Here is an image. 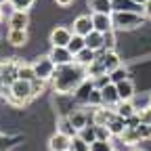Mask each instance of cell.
Returning <instances> with one entry per match:
<instances>
[{"instance_id":"obj_1","label":"cell","mask_w":151,"mask_h":151,"mask_svg":"<svg viewBox=\"0 0 151 151\" xmlns=\"http://www.w3.org/2000/svg\"><path fill=\"white\" fill-rule=\"evenodd\" d=\"M86 78H88V73H86L84 67H80L78 63H69V65H63V67H57L55 78L50 82L55 86V92H59V94H73L76 88H78Z\"/></svg>"},{"instance_id":"obj_2","label":"cell","mask_w":151,"mask_h":151,"mask_svg":"<svg viewBox=\"0 0 151 151\" xmlns=\"http://www.w3.org/2000/svg\"><path fill=\"white\" fill-rule=\"evenodd\" d=\"M6 99L13 105H25L29 99H34V92H32V82L27 80H15L9 88H6Z\"/></svg>"},{"instance_id":"obj_3","label":"cell","mask_w":151,"mask_h":151,"mask_svg":"<svg viewBox=\"0 0 151 151\" xmlns=\"http://www.w3.org/2000/svg\"><path fill=\"white\" fill-rule=\"evenodd\" d=\"M113 19V29H137L145 23V15L143 13H132V11H124V13H111Z\"/></svg>"},{"instance_id":"obj_4","label":"cell","mask_w":151,"mask_h":151,"mask_svg":"<svg viewBox=\"0 0 151 151\" xmlns=\"http://www.w3.org/2000/svg\"><path fill=\"white\" fill-rule=\"evenodd\" d=\"M32 65H34V71H36V78H38V80L48 82V80H52V78H55L57 65L52 63V59H50L48 55H46V57H38V59H36Z\"/></svg>"},{"instance_id":"obj_5","label":"cell","mask_w":151,"mask_h":151,"mask_svg":"<svg viewBox=\"0 0 151 151\" xmlns=\"http://www.w3.org/2000/svg\"><path fill=\"white\" fill-rule=\"evenodd\" d=\"M48 57L52 59V63H55L57 67H63V65L76 63V57L69 52V48H67V46H52V48H50V52H48Z\"/></svg>"},{"instance_id":"obj_6","label":"cell","mask_w":151,"mask_h":151,"mask_svg":"<svg viewBox=\"0 0 151 151\" xmlns=\"http://www.w3.org/2000/svg\"><path fill=\"white\" fill-rule=\"evenodd\" d=\"M73 38V29L65 25H57L50 32V46H67Z\"/></svg>"},{"instance_id":"obj_7","label":"cell","mask_w":151,"mask_h":151,"mask_svg":"<svg viewBox=\"0 0 151 151\" xmlns=\"http://www.w3.org/2000/svg\"><path fill=\"white\" fill-rule=\"evenodd\" d=\"M113 118H116V111L109 109V107H105V105L94 107V109H92V113H90V120H92V124H94V126H107Z\"/></svg>"},{"instance_id":"obj_8","label":"cell","mask_w":151,"mask_h":151,"mask_svg":"<svg viewBox=\"0 0 151 151\" xmlns=\"http://www.w3.org/2000/svg\"><path fill=\"white\" fill-rule=\"evenodd\" d=\"M101 97H103V105L109 109H116L120 103V94H118V86L116 84H107L105 88H101Z\"/></svg>"},{"instance_id":"obj_9","label":"cell","mask_w":151,"mask_h":151,"mask_svg":"<svg viewBox=\"0 0 151 151\" xmlns=\"http://www.w3.org/2000/svg\"><path fill=\"white\" fill-rule=\"evenodd\" d=\"M92 90H94V82H92V78H86L78 88H76L73 99L78 101V103H82V105H88V99H90Z\"/></svg>"},{"instance_id":"obj_10","label":"cell","mask_w":151,"mask_h":151,"mask_svg":"<svg viewBox=\"0 0 151 151\" xmlns=\"http://www.w3.org/2000/svg\"><path fill=\"white\" fill-rule=\"evenodd\" d=\"M48 149L50 151H69L71 149V137L63 134V132H55L48 141Z\"/></svg>"},{"instance_id":"obj_11","label":"cell","mask_w":151,"mask_h":151,"mask_svg":"<svg viewBox=\"0 0 151 151\" xmlns=\"http://www.w3.org/2000/svg\"><path fill=\"white\" fill-rule=\"evenodd\" d=\"M17 67H19V61H4L2 63V76H0V82H2L4 86H11L15 80H19Z\"/></svg>"},{"instance_id":"obj_12","label":"cell","mask_w":151,"mask_h":151,"mask_svg":"<svg viewBox=\"0 0 151 151\" xmlns=\"http://www.w3.org/2000/svg\"><path fill=\"white\" fill-rule=\"evenodd\" d=\"M92 25H94V29H97V32L107 34V32L113 29V19H111V15H107V13H92Z\"/></svg>"},{"instance_id":"obj_13","label":"cell","mask_w":151,"mask_h":151,"mask_svg":"<svg viewBox=\"0 0 151 151\" xmlns=\"http://www.w3.org/2000/svg\"><path fill=\"white\" fill-rule=\"evenodd\" d=\"M73 34H78V36H88L94 25H92V15H80L78 19L73 21Z\"/></svg>"},{"instance_id":"obj_14","label":"cell","mask_w":151,"mask_h":151,"mask_svg":"<svg viewBox=\"0 0 151 151\" xmlns=\"http://www.w3.org/2000/svg\"><path fill=\"white\" fill-rule=\"evenodd\" d=\"M29 17L27 11H13L9 17V29H27Z\"/></svg>"},{"instance_id":"obj_15","label":"cell","mask_w":151,"mask_h":151,"mask_svg":"<svg viewBox=\"0 0 151 151\" xmlns=\"http://www.w3.org/2000/svg\"><path fill=\"white\" fill-rule=\"evenodd\" d=\"M67 118H69V122L73 124V128L78 130V132H80L82 128H86L88 124H92V120H90V113H86L84 109H76V111H71Z\"/></svg>"},{"instance_id":"obj_16","label":"cell","mask_w":151,"mask_h":151,"mask_svg":"<svg viewBox=\"0 0 151 151\" xmlns=\"http://www.w3.org/2000/svg\"><path fill=\"white\" fill-rule=\"evenodd\" d=\"M99 57H101V61H103L107 73H111L113 69H118V67L122 65V61H120V57L116 55V50H103Z\"/></svg>"},{"instance_id":"obj_17","label":"cell","mask_w":151,"mask_h":151,"mask_svg":"<svg viewBox=\"0 0 151 151\" xmlns=\"http://www.w3.org/2000/svg\"><path fill=\"white\" fill-rule=\"evenodd\" d=\"M84 42H86V48H90V50H103V34L101 32H97V29H92L88 36H84Z\"/></svg>"},{"instance_id":"obj_18","label":"cell","mask_w":151,"mask_h":151,"mask_svg":"<svg viewBox=\"0 0 151 151\" xmlns=\"http://www.w3.org/2000/svg\"><path fill=\"white\" fill-rule=\"evenodd\" d=\"M99 57V52L97 50H90V48H84V50H80L78 55H76V63H78L80 67H90L92 63H94V59Z\"/></svg>"},{"instance_id":"obj_19","label":"cell","mask_w":151,"mask_h":151,"mask_svg":"<svg viewBox=\"0 0 151 151\" xmlns=\"http://www.w3.org/2000/svg\"><path fill=\"white\" fill-rule=\"evenodd\" d=\"M118 86V94H120V101H132V97H134V82H132L130 78L116 84Z\"/></svg>"},{"instance_id":"obj_20","label":"cell","mask_w":151,"mask_h":151,"mask_svg":"<svg viewBox=\"0 0 151 151\" xmlns=\"http://www.w3.org/2000/svg\"><path fill=\"white\" fill-rule=\"evenodd\" d=\"M124 13V11H132V13H143V6L132 2V0H113V13Z\"/></svg>"},{"instance_id":"obj_21","label":"cell","mask_w":151,"mask_h":151,"mask_svg":"<svg viewBox=\"0 0 151 151\" xmlns=\"http://www.w3.org/2000/svg\"><path fill=\"white\" fill-rule=\"evenodd\" d=\"M6 40L13 46H23L27 42V29H9Z\"/></svg>"},{"instance_id":"obj_22","label":"cell","mask_w":151,"mask_h":151,"mask_svg":"<svg viewBox=\"0 0 151 151\" xmlns=\"http://www.w3.org/2000/svg\"><path fill=\"white\" fill-rule=\"evenodd\" d=\"M88 6L92 9V13H113V0H88Z\"/></svg>"},{"instance_id":"obj_23","label":"cell","mask_w":151,"mask_h":151,"mask_svg":"<svg viewBox=\"0 0 151 151\" xmlns=\"http://www.w3.org/2000/svg\"><path fill=\"white\" fill-rule=\"evenodd\" d=\"M17 76H19V80H36V71H34V65L32 63H23V61H19V67H17Z\"/></svg>"},{"instance_id":"obj_24","label":"cell","mask_w":151,"mask_h":151,"mask_svg":"<svg viewBox=\"0 0 151 151\" xmlns=\"http://www.w3.org/2000/svg\"><path fill=\"white\" fill-rule=\"evenodd\" d=\"M113 111H116L120 118H124V120L132 118V116L137 113V109H134V105H132V101H120V103H118V107L113 109Z\"/></svg>"},{"instance_id":"obj_25","label":"cell","mask_w":151,"mask_h":151,"mask_svg":"<svg viewBox=\"0 0 151 151\" xmlns=\"http://www.w3.org/2000/svg\"><path fill=\"white\" fill-rule=\"evenodd\" d=\"M107 128L111 130V134H113V137H122V134H124V130H126V120L120 118L118 113H116V118H113V120L107 124Z\"/></svg>"},{"instance_id":"obj_26","label":"cell","mask_w":151,"mask_h":151,"mask_svg":"<svg viewBox=\"0 0 151 151\" xmlns=\"http://www.w3.org/2000/svg\"><path fill=\"white\" fill-rule=\"evenodd\" d=\"M57 132H63V134H67V137H71V139H73L76 134H78V130L73 128V124L69 122V118H67V116L59 120V126H57Z\"/></svg>"},{"instance_id":"obj_27","label":"cell","mask_w":151,"mask_h":151,"mask_svg":"<svg viewBox=\"0 0 151 151\" xmlns=\"http://www.w3.org/2000/svg\"><path fill=\"white\" fill-rule=\"evenodd\" d=\"M67 48H69V52L76 57L80 50H84L86 48V42H84V36H78V34H73V38H71V42L67 44Z\"/></svg>"},{"instance_id":"obj_28","label":"cell","mask_w":151,"mask_h":151,"mask_svg":"<svg viewBox=\"0 0 151 151\" xmlns=\"http://www.w3.org/2000/svg\"><path fill=\"white\" fill-rule=\"evenodd\" d=\"M128 78H130V73H128V69H126L124 65H120L118 69H113V71L109 73L111 84H120V82H124V80H128Z\"/></svg>"},{"instance_id":"obj_29","label":"cell","mask_w":151,"mask_h":151,"mask_svg":"<svg viewBox=\"0 0 151 151\" xmlns=\"http://www.w3.org/2000/svg\"><path fill=\"white\" fill-rule=\"evenodd\" d=\"M78 137L84 139L88 145H92L94 141H97V128H94V124H88L86 128H82V130L78 132Z\"/></svg>"},{"instance_id":"obj_30","label":"cell","mask_w":151,"mask_h":151,"mask_svg":"<svg viewBox=\"0 0 151 151\" xmlns=\"http://www.w3.org/2000/svg\"><path fill=\"white\" fill-rule=\"evenodd\" d=\"M36 0H9V4L13 6V11H29Z\"/></svg>"},{"instance_id":"obj_31","label":"cell","mask_w":151,"mask_h":151,"mask_svg":"<svg viewBox=\"0 0 151 151\" xmlns=\"http://www.w3.org/2000/svg\"><path fill=\"white\" fill-rule=\"evenodd\" d=\"M103 50H113L116 48V29H111L107 34H103Z\"/></svg>"},{"instance_id":"obj_32","label":"cell","mask_w":151,"mask_h":151,"mask_svg":"<svg viewBox=\"0 0 151 151\" xmlns=\"http://www.w3.org/2000/svg\"><path fill=\"white\" fill-rule=\"evenodd\" d=\"M69 151H90V145L84 141V139H80L78 134H76L73 139H71V149Z\"/></svg>"},{"instance_id":"obj_33","label":"cell","mask_w":151,"mask_h":151,"mask_svg":"<svg viewBox=\"0 0 151 151\" xmlns=\"http://www.w3.org/2000/svg\"><path fill=\"white\" fill-rule=\"evenodd\" d=\"M97 128V141H111L113 134H111V130L107 126H94Z\"/></svg>"},{"instance_id":"obj_34","label":"cell","mask_w":151,"mask_h":151,"mask_svg":"<svg viewBox=\"0 0 151 151\" xmlns=\"http://www.w3.org/2000/svg\"><path fill=\"white\" fill-rule=\"evenodd\" d=\"M90 151H113L111 141H94L90 145Z\"/></svg>"},{"instance_id":"obj_35","label":"cell","mask_w":151,"mask_h":151,"mask_svg":"<svg viewBox=\"0 0 151 151\" xmlns=\"http://www.w3.org/2000/svg\"><path fill=\"white\" fill-rule=\"evenodd\" d=\"M137 134H139L141 141L151 139V124H141V126H137Z\"/></svg>"},{"instance_id":"obj_36","label":"cell","mask_w":151,"mask_h":151,"mask_svg":"<svg viewBox=\"0 0 151 151\" xmlns=\"http://www.w3.org/2000/svg\"><path fill=\"white\" fill-rule=\"evenodd\" d=\"M92 82H94V88H105L111 80H109V73H105V76H99V78H92Z\"/></svg>"},{"instance_id":"obj_37","label":"cell","mask_w":151,"mask_h":151,"mask_svg":"<svg viewBox=\"0 0 151 151\" xmlns=\"http://www.w3.org/2000/svg\"><path fill=\"white\" fill-rule=\"evenodd\" d=\"M44 84H46L44 80H38V78H36V80H32V92H34V97H38V94L44 90Z\"/></svg>"},{"instance_id":"obj_38","label":"cell","mask_w":151,"mask_h":151,"mask_svg":"<svg viewBox=\"0 0 151 151\" xmlns=\"http://www.w3.org/2000/svg\"><path fill=\"white\" fill-rule=\"evenodd\" d=\"M137 113H139V118H141V124H151V107L141 109V111H137Z\"/></svg>"},{"instance_id":"obj_39","label":"cell","mask_w":151,"mask_h":151,"mask_svg":"<svg viewBox=\"0 0 151 151\" xmlns=\"http://www.w3.org/2000/svg\"><path fill=\"white\" fill-rule=\"evenodd\" d=\"M143 15H145V19H151V0H147L143 4Z\"/></svg>"},{"instance_id":"obj_40","label":"cell","mask_w":151,"mask_h":151,"mask_svg":"<svg viewBox=\"0 0 151 151\" xmlns=\"http://www.w3.org/2000/svg\"><path fill=\"white\" fill-rule=\"evenodd\" d=\"M55 2L59 4V6H69V4L73 2V0H55Z\"/></svg>"},{"instance_id":"obj_41","label":"cell","mask_w":151,"mask_h":151,"mask_svg":"<svg viewBox=\"0 0 151 151\" xmlns=\"http://www.w3.org/2000/svg\"><path fill=\"white\" fill-rule=\"evenodd\" d=\"M132 2H137V4H141V6H143V4L147 2V0H132Z\"/></svg>"},{"instance_id":"obj_42","label":"cell","mask_w":151,"mask_h":151,"mask_svg":"<svg viewBox=\"0 0 151 151\" xmlns=\"http://www.w3.org/2000/svg\"><path fill=\"white\" fill-rule=\"evenodd\" d=\"M9 2V0H0V6H2V4H6Z\"/></svg>"},{"instance_id":"obj_43","label":"cell","mask_w":151,"mask_h":151,"mask_svg":"<svg viewBox=\"0 0 151 151\" xmlns=\"http://www.w3.org/2000/svg\"><path fill=\"white\" fill-rule=\"evenodd\" d=\"M0 21H2V9H0Z\"/></svg>"},{"instance_id":"obj_44","label":"cell","mask_w":151,"mask_h":151,"mask_svg":"<svg viewBox=\"0 0 151 151\" xmlns=\"http://www.w3.org/2000/svg\"><path fill=\"white\" fill-rule=\"evenodd\" d=\"M0 76H2V63H0Z\"/></svg>"},{"instance_id":"obj_45","label":"cell","mask_w":151,"mask_h":151,"mask_svg":"<svg viewBox=\"0 0 151 151\" xmlns=\"http://www.w3.org/2000/svg\"><path fill=\"white\" fill-rule=\"evenodd\" d=\"M149 107H151V94H149Z\"/></svg>"},{"instance_id":"obj_46","label":"cell","mask_w":151,"mask_h":151,"mask_svg":"<svg viewBox=\"0 0 151 151\" xmlns=\"http://www.w3.org/2000/svg\"><path fill=\"white\" fill-rule=\"evenodd\" d=\"M134 151H141V149H134Z\"/></svg>"},{"instance_id":"obj_47","label":"cell","mask_w":151,"mask_h":151,"mask_svg":"<svg viewBox=\"0 0 151 151\" xmlns=\"http://www.w3.org/2000/svg\"><path fill=\"white\" fill-rule=\"evenodd\" d=\"M0 84H2V82H0Z\"/></svg>"},{"instance_id":"obj_48","label":"cell","mask_w":151,"mask_h":151,"mask_svg":"<svg viewBox=\"0 0 151 151\" xmlns=\"http://www.w3.org/2000/svg\"><path fill=\"white\" fill-rule=\"evenodd\" d=\"M113 151H116V149H113Z\"/></svg>"}]
</instances>
